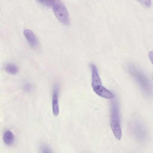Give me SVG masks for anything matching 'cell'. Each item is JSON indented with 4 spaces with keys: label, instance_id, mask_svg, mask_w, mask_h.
Wrapping results in <instances>:
<instances>
[{
    "label": "cell",
    "instance_id": "6da1fadb",
    "mask_svg": "<svg viewBox=\"0 0 153 153\" xmlns=\"http://www.w3.org/2000/svg\"><path fill=\"white\" fill-rule=\"evenodd\" d=\"M110 125L113 132L117 139L120 140L122 137L119 108L115 102L112 103L111 111Z\"/></svg>",
    "mask_w": 153,
    "mask_h": 153
},
{
    "label": "cell",
    "instance_id": "7a4b0ae2",
    "mask_svg": "<svg viewBox=\"0 0 153 153\" xmlns=\"http://www.w3.org/2000/svg\"><path fill=\"white\" fill-rule=\"evenodd\" d=\"M127 68L129 74L141 88L145 89L149 88L148 78L143 71L133 65H128Z\"/></svg>",
    "mask_w": 153,
    "mask_h": 153
},
{
    "label": "cell",
    "instance_id": "3957f363",
    "mask_svg": "<svg viewBox=\"0 0 153 153\" xmlns=\"http://www.w3.org/2000/svg\"><path fill=\"white\" fill-rule=\"evenodd\" d=\"M52 8L55 16L61 23L67 25L70 24L68 11L62 1L59 0H55L52 6Z\"/></svg>",
    "mask_w": 153,
    "mask_h": 153
},
{
    "label": "cell",
    "instance_id": "277c9868",
    "mask_svg": "<svg viewBox=\"0 0 153 153\" xmlns=\"http://www.w3.org/2000/svg\"><path fill=\"white\" fill-rule=\"evenodd\" d=\"M94 92L98 96L107 99L113 98L114 95L113 93L106 89L102 85H99L93 88Z\"/></svg>",
    "mask_w": 153,
    "mask_h": 153
},
{
    "label": "cell",
    "instance_id": "5b68a950",
    "mask_svg": "<svg viewBox=\"0 0 153 153\" xmlns=\"http://www.w3.org/2000/svg\"><path fill=\"white\" fill-rule=\"evenodd\" d=\"M92 71L91 85L92 88L97 86L102 85V83L100 77L96 66L91 64V65Z\"/></svg>",
    "mask_w": 153,
    "mask_h": 153
},
{
    "label": "cell",
    "instance_id": "8992f818",
    "mask_svg": "<svg viewBox=\"0 0 153 153\" xmlns=\"http://www.w3.org/2000/svg\"><path fill=\"white\" fill-rule=\"evenodd\" d=\"M24 34L31 47L35 48L37 46V39L35 34L32 31L29 29H25L24 31Z\"/></svg>",
    "mask_w": 153,
    "mask_h": 153
},
{
    "label": "cell",
    "instance_id": "52a82bcc",
    "mask_svg": "<svg viewBox=\"0 0 153 153\" xmlns=\"http://www.w3.org/2000/svg\"><path fill=\"white\" fill-rule=\"evenodd\" d=\"M58 86L56 85L54 88L52 98V108L54 115L56 116L59 113V107L58 98Z\"/></svg>",
    "mask_w": 153,
    "mask_h": 153
},
{
    "label": "cell",
    "instance_id": "ba28073f",
    "mask_svg": "<svg viewBox=\"0 0 153 153\" xmlns=\"http://www.w3.org/2000/svg\"><path fill=\"white\" fill-rule=\"evenodd\" d=\"M4 69L7 72L12 75L16 74L19 71L17 66L14 63L11 62L6 64L4 66Z\"/></svg>",
    "mask_w": 153,
    "mask_h": 153
},
{
    "label": "cell",
    "instance_id": "9c48e42d",
    "mask_svg": "<svg viewBox=\"0 0 153 153\" xmlns=\"http://www.w3.org/2000/svg\"><path fill=\"white\" fill-rule=\"evenodd\" d=\"M3 140L5 144L7 145H11L14 141V136L10 131H6L3 134Z\"/></svg>",
    "mask_w": 153,
    "mask_h": 153
},
{
    "label": "cell",
    "instance_id": "30bf717a",
    "mask_svg": "<svg viewBox=\"0 0 153 153\" xmlns=\"http://www.w3.org/2000/svg\"><path fill=\"white\" fill-rule=\"evenodd\" d=\"M143 5L146 7H149L151 4V0H138Z\"/></svg>",
    "mask_w": 153,
    "mask_h": 153
},
{
    "label": "cell",
    "instance_id": "8fae6325",
    "mask_svg": "<svg viewBox=\"0 0 153 153\" xmlns=\"http://www.w3.org/2000/svg\"><path fill=\"white\" fill-rule=\"evenodd\" d=\"M55 0H43V2L48 7H52L53 4Z\"/></svg>",
    "mask_w": 153,
    "mask_h": 153
},
{
    "label": "cell",
    "instance_id": "7c38bea8",
    "mask_svg": "<svg viewBox=\"0 0 153 153\" xmlns=\"http://www.w3.org/2000/svg\"><path fill=\"white\" fill-rule=\"evenodd\" d=\"M31 88V85L30 84H27L25 87V89L26 90H28L30 89Z\"/></svg>",
    "mask_w": 153,
    "mask_h": 153
},
{
    "label": "cell",
    "instance_id": "4fadbf2b",
    "mask_svg": "<svg viewBox=\"0 0 153 153\" xmlns=\"http://www.w3.org/2000/svg\"><path fill=\"white\" fill-rule=\"evenodd\" d=\"M39 2L41 3H43V0H38Z\"/></svg>",
    "mask_w": 153,
    "mask_h": 153
}]
</instances>
